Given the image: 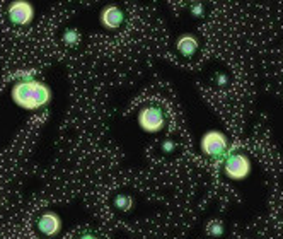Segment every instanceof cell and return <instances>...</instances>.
Returning a JSON list of instances; mask_svg holds the SVG:
<instances>
[{
	"label": "cell",
	"instance_id": "cell-1",
	"mask_svg": "<svg viewBox=\"0 0 283 239\" xmlns=\"http://www.w3.org/2000/svg\"><path fill=\"white\" fill-rule=\"evenodd\" d=\"M51 99V89L38 79L16 82L12 87V101L22 110L36 111L46 106Z\"/></svg>",
	"mask_w": 283,
	"mask_h": 239
},
{
	"label": "cell",
	"instance_id": "cell-2",
	"mask_svg": "<svg viewBox=\"0 0 283 239\" xmlns=\"http://www.w3.org/2000/svg\"><path fill=\"white\" fill-rule=\"evenodd\" d=\"M139 126L147 133H157L167 125V110L159 101H148L139 110Z\"/></svg>",
	"mask_w": 283,
	"mask_h": 239
},
{
	"label": "cell",
	"instance_id": "cell-3",
	"mask_svg": "<svg viewBox=\"0 0 283 239\" xmlns=\"http://www.w3.org/2000/svg\"><path fill=\"white\" fill-rule=\"evenodd\" d=\"M200 149H202L203 156L213 160H223L232 152L229 139L218 130H210V132L205 133L200 140Z\"/></svg>",
	"mask_w": 283,
	"mask_h": 239
},
{
	"label": "cell",
	"instance_id": "cell-4",
	"mask_svg": "<svg viewBox=\"0 0 283 239\" xmlns=\"http://www.w3.org/2000/svg\"><path fill=\"white\" fill-rule=\"evenodd\" d=\"M223 173L227 178L234 179V181H243L251 173V160L246 154L241 152H230L225 159L222 160Z\"/></svg>",
	"mask_w": 283,
	"mask_h": 239
},
{
	"label": "cell",
	"instance_id": "cell-5",
	"mask_svg": "<svg viewBox=\"0 0 283 239\" xmlns=\"http://www.w3.org/2000/svg\"><path fill=\"white\" fill-rule=\"evenodd\" d=\"M7 16L12 24L16 26H28L35 19V7L28 0H14L7 7Z\"/></svg>",
	"mask_w": 283,
	"mask_h": 239
},
{
	"label": "cell",
	"instance_id": "cell-6",
	"mask_svg": "<svg viewBox=\"0 0 283 239\" xmlns=\"http://www.w3.org/2000/svg\"><path fill=\"white\" fill-rule=\"evenodd\" d=\"M36 227H38V231L43 236L53 238L60 233L62 219L58 217L55 212H44V214H41L38 220H36Z\"/></svg>",
	"mask_w": 283,
	"mask_h": 239
},
{
	"label": "cell",
	"instance_id": "cell-7",
	"mask_svg": "<svg viewBox=\"0 0 283 239\" xmlns=\"http://www.w3.org/2000/svg\"><path fill=\"white\" fill-rule=\"evenodd\" d=\"M99 19H101V24L106 29H120L123 22H125V12L118 5H106L101 10Z\"/></svg>",
	"mask_w": 283,
	"mask_h": 239
},
{
	"label": "cell",
	"instance_id": "cell-8",
	"mask_svg": "<svg viewBox=\"0 0 283 239\" xmlns=\"http://www.w3.org/2000/svg\"><path fill=\"white\" fill-rule=\"evenodd\" d=\"M198 48H200V43L193 35H182L181 38L176 41V50L179 51V55H182L184 58H191L193 55L198 51Z\"/></svg>",
	"mask_w": 283,
	"mask_h": 239
},
{
	"label": "cell",
	"instance_id": "cell-9",
	"mask_svg": "<svg viewBox=\"0 0 283 239\" xmlns=\"http://www.w3.org/2000/svg\"><path fill=\"white\" fill-rule=\"evenodd\" d=\"M113 203L121 212H130L133 208V199L130 195H125V193H118L113 199Z\"/></svg>",
	"mask_w": 283,
	"mask_h": 239
},
{
	"label": "cell",
	"instance_id": "cell-10",
	"mask_svg": "<svg viewBox=\"0 0 283 239\" xmlns=\"http://www.w3.org/2000/svg\"><path fill=\"white\" fill-rule=\"evenodd\" d=\"M223 231H225V227H223L222 220H210V222L207 224V234L212 238H220Z\"/></svg>",
	"mask_w": 283,
	"mask_h": 239
},
{
	"label": "cell",
	"instance_id": "cell-11",
	"mask_svg": "<svg viewBox=\"0 0 283 239\" xmlns=\"http://www.w3.org/2000/svg\"><path fill=\"white\" fill-rule=\"evenodd\" d=\"M62 40H63V43H65L67 46H75V44L80 41V35H79V31H77V29L70 28V29H65Z\"/></svg>",
	"mask_w": 283,
	"mask_h": 239
},
{
	"label": "cell",
	"instance_id": "cell-12",
	"mask_svg": "<svg viewBox=\"0 0 283 239\" xmlns=\"http://www.w3.org/2000/svg\"><path fill=\"white\" fill-rule=\"evenodd\" d=\"M35 76H36L35 70H19V72L14 74L12 79H16L17 82H21V80H31V79H35Z\"/></svg>",
	"mask_w": 283,
	"mask_h": 239
},
{
	"label": "cell",
	"instance_id": "cell-13",
	"mask_svg": "<svg viewBox=\"0 0 283 239\" xmlns=\"http://www.w3.org/2000/svg\"><path fill=\"white\" fill-rule=\"evenodd\" d=\"M203 12H205L203 3H200V2L191 3V14H193V16H195V17H202V16H203Z\"/></svg>",
	"mask_w": 283,
	"mask_h": 239
},
{
	"label": "cell",
	"instance_id": "cell-14",
	"mask_svg": "<svg viewBox=\"0 0 283 239\" xmlns=\"http://www.w3.org/2000/svg\"><path fill=\"white\" fill-rule=\"evenodd\" d=\"M174 149H176V144H174L171 139H166L162 142V151L166 152V154L167 152H174Z\"/></svg>",
	"mask_w": 283,
	"mask_h": 239
},
{
	"label": "cell",
	"instance_id": "cell-15",
	"mask_svg": "<svg viewBox=\"0 0 283 239\" xmlns=\"http://www.w3.org/2000/svg\"><path fill=\"white\" fill-rule=\"evenodd\" d=\"M217 82H218V85H225L227 84V76H225V74H218Z\"/></svg>",
	"mask_w": 283,
	"mask_h": 239
},
{
	"label": "cell",
	"instance_id": "cell-16",
	"mask_svg": "<svg viewBox=\"0 0 283 239\" xmlns=\"http://www.w3.org/2000/svg\"><path fill=\"white\" fill-rule=\"evenodd\" d=\"M77 239H99L96 234H92V233H85V234H82V236H79Z\"/></svg>",
	"mask_w": 283,
	"mask_h": 239
}]
</instances>
